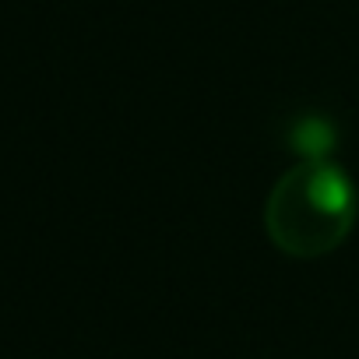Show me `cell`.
Segmentation results:
<instances>
[{
    "instance_id": "6da1fadb",
    "label": "cell",
    "mask_w": 359,
    "mask_h": 359,
    "mask_svg": "<svg viewBox=\"0 0 359 359\" xmlns=\"http://www.w3.org/2000/svg\"><path fill=\"white\" fill-rule=\"evenodd\" d=\"M355 187L348 172L327 158H303L289 165L264 205L268 240L299 261L338 250L355 226Z\"/></svg>"
},
{
    "instance_id": "7a4b0ae2",
    "label": "cell",
    "mask_w": 359,
    "mask_h": 359,
    "mask_svg": "<svg viewBox=\"0 0 359 359\" xmlns=\"http://www.w3.org/2000/svg\"><path fill=\"white\" fill-rule=\"evenodd\" d=\"M292 148L303 158H327V151L334 148V127L320 116H303L292 130Z\"/></svg>"
}]
</instances>
